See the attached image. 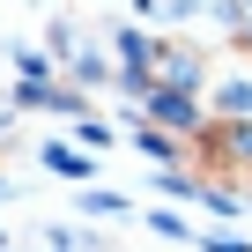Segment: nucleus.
Here are the masks:
<instances>
[{
    "mask_svg": "<svg viewBox=\"0 0 252 252\" xmlns=\"http://www.w3.org/2000/svg\"><path fill=\"white\" fill-rule=\"evenodd\" d=\"M82 208H89V215H126V200H119V193H89Z\"/></svg>",
    "mask_w": 252,
    "mask_h": 252,
    "instance_id": "3",
    "label": "nucleus"
},
{
    "mask_svg": "<svg viewBox=\"0 0 252 252\" xmlns=\"http://www.w3.org/2000/svg\"><path fill=\"white\" fill-rule=\"evenodd\" d=\"M45 163H52L60 178H89V156H82V149H45Z\"/></svg>",
    "mask_w": 252,
    "mask_h": 252,
    "instance_id": "2",
    "label": "nucleus"
},
{
    "mask_svg": "<svg viewBox=\"0 0 252 252\" xmlns=\"http://www.w3.org/2000/svg\"><path fill=\"white\" fill-rule=\"evenodd\" d=\"M215 119H252V74H222L215 82Z\"/></svg>",
    "mask_w": 252,
    "mask_h": 252,
    "instance_id": "1",
    "label": "nucleus"
}]
</instances>
